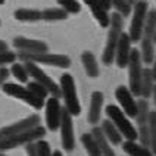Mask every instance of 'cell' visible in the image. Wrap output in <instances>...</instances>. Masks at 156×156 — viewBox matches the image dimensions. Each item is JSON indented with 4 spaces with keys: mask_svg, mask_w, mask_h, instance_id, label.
<instances>
[{
    "mask_svg": "<svg viewBox=\"0 0 156 156\" xmlns=\"http://www.w3.org/2000/svg\"><path fill=\"white\" fill-rule=\"evenodd\" d=\"M122 27H124V16L121 13H112L111 16V24H109V34L106 40L103 55H102V61L105 65H111L115 61V55H116V46L119 43V38L122 34Z\"/></svg>",
    "mask_w": 156,
    "mask_h": 156,
    "instance_id": "6da1fadb",
    "label": "cell"
},
{
    "mask_svg": "<svg viewBox=\"0 0 156 156\" xmlns=\"http://www.w3.org/2000/svg\"><path fill=\"white\" fill-rule=\"evenodd\" d=\"M155 34H156V9L147 12L146 24L141 35V59L144 63H153L155 59Z\"/></svg>",
    "mask_w": 156,
    "mask_h": 156,
    "instance_id": "7a4b0ae2",
    "label": "cell"
},
{
    "mask_svg": "<svg viewBox=\"0 0 156 156\" xmlns=\"http://www.w3.org/2000/svg\"><path fill=\"white\" fill-rule=\"evenodd\" d=\"M44 134H46V128L38 124L35 127H31L28 130H24V131H21V133H18V134L10 136L8 139L2 140L0 141V150L2 152H6V150L15 149L18 146L27 144L30 141H35V140H38V139H43Z\"/></svg>",
    "mask_w": 156,
    "mask_h": 156,
    "instance_id": "3957f363",
    "label": "cell"
},
{
    "mask_svg": "<svg viewBox=\"0 0 156 156\" xmlns=\"http://www.w3.org/2000/svg\"><path fill=\"white\" fill-rule=\"evenodd\" d=\"M61 93L65 100V108L72 113V116L80 115L81 106H80V100H78L75 81L71 74H63L61 77Z\"/></svg>",
    "mask_w": 156,
    "mask_h": 156,
    "instance_id": "277c9868",
    "label": "cell"
},
{
    "mask_svg": "<svg viewBox=\"0 0 156 156\" xmlns=\"http://www.w3.org/2000/svg\"><path fill=\"white\" fill-rule=\"evenodd\" d=\"M18 59L21 61H31L35 63H43V65H49V66H58V68H69L71 66V59L65 55H52V53L46 52H38V53H31V52H21L18 55Z\"/></svg>",
    "mask_w": 156,
    "mask_h": 156,
    "instance_id": "5b68a950",
    "label": "cell"
},
{
    "mask_svg": "<svg viewBox=\"0 0 156 156\" xmlns=\"http://www.w3.org/2000/svg\"><path fill=\"white\" fill-rule=\"evenodd\" d=\"M106 115L111 121L119 128V131L122 133V136L127 140H136L139 139V131H136L134 125L128 121V118L125 116L127 113L124 112L122 109H119L115 105H109L106 106Z\"/></svg>",
    "mask_w": 156,
    "mask_h": 156,
    "instance_id": "8992f818",
    "label": "cell"
},
{
    "mask_svg": "<svg viewBox=\"0 0 156 156\" xmlns=\"http://www.w3.org/2000/svg\"><path fill=\"white\" fill-rule=\"evenodd\" d=\"M2 88H3V91L6 94L12 96V97H16V99L25 102L30 106L35 108V109H41L44 106V99L35 96L28 87H22L19 84H13V83H5Z\"/></svg>",
    "mask_w": 156,
    "mask_h": 156,
    "instance_id": "52a82bcc",
    "label": "cell"
},
{
    "mask_svg": "<svg viewBox=\"0 0 156 156\" xmlns=\"http://www.w3.org/2000/svg\"><path fill=\"white\" fill-rule=\"evenodd\" d=\"M147 2L146 0H137L134 5V10H133V19H131L130 25V37L133 41H139L141 40L143 35V30H144V24H146V18H147Z\"/></svg>",
    "mask_w": 156,
    "mask_h": 156,
    "instance_id": "ba28073f",
    "label": "cell"
},
{
    "mask_svg": "<svg viewBox=\"0 0 156 156\" xmlns=\"http://www.w3.org/2000/svg\"><path fill=\"white\" fill-rule=\"evenodd\" d=\"M141 62H143L141 53L139 50H131L128 72H130V90L134 96H140V90H141V77H143Z\"/></svg>",
    "mask_w": 156,
    "mask_h": 156,
    "instance_id": "9c48e42d",
    "label": "cell"
},
{
    "mask_svg": "<svg viewBox=\"0 0 156 156\" xmlns=\"http://www.w3.org/2000/svg\"><path fill=\"white\" fill-rule=\"evenodd\" d=\"M27 66V71H28V74H30V77H33L35 81H38L40 84H43L47 90H49V93L52 96H56V97H61L62 93H61V86H58L55 81H53L52 78L49 77V75H46V72L41 71L38 68V65L35 63V62H31V61H24Z\"/></svg>",
    "mask_w": 156,
    "mask_h": 156,
    "instance_id": "30bf717a",
    "label": "cell"
},
{
    "mask_svg": "<svg viewBox=\"0 0 156 156\" xmlns=\"http://www.w3.org/2000/svg\"><path fill=\"white\" fill-rule=\"evenodd\" d=\"M61 139L62 146L65 152H72L75 146V137H74V122H72V113L65 108L62 111V119H61Z\"/></svg>",
    "mask_w": 156,
    "mask_h": 156,
    "instance_id": "8fae6325",
    "label": "cell"
},
{
    "mask_svg": "<svg viewBox=\"0 0 156 156\" xmlns=\"http://www.w3.org/2000/svg\"><path fill=\"white\" fill-rule=\"evenodd\" d=\"M115 97L119 102L122 111L127 113V116L130 118H136L137 116V111H139V105L134 99V94L128 87L119 86L115 90Z\"/></svg>",
    "mask_w": 156,
    "mask_h": 156,
    "instance_id": "7c38bea8",
    "label": "cell"
},
{
    "mask_svg": "<svg viewBox=\"0 0 156 156\" xmlns=\"http://www.w3.org/2000/svg\"><path fill=\"white\" fill-rule=\"evenodd\" d=\"M62 111L63 109L61 108L59 97L52 96L50 99H47V102H46V124L50 131H56L61 127Z\"/></svg>",
    "mask_w": 156,
    "mask_h": 156,
    "instance_id": "4fadbf2b",
    "label": "cell"
},
{
    "mask_svg": "<svg viewBox=\"0 0 156 156\" xmlns=\"http://www.w3.org/2000/svg\"><path fill=\"white\" fill-rule=\"evenodd\" d=\"M38 124H40V116L38 115H30L25 119H21V121L15 122L12 125H8V127H3V128H0V141L10 137V136H13V134H18L21 131L28 130L31 127H35Z\"/></svg>",
    "mask_w": 156,
    "mask_h": 156,
    "instance_id": "5bb4252c",
    "label": "cell"
},
{
    "mask_svg": "<svg viewBox=\"0 0 156 156\" xmlns=\"http://www.w3.org/2000/svg\"><path fill=\"white\" fill-rule=\"evenodd\" d=\"M131 40L130 34H125L122 33L121 38H119V43L116 46V55H115V62L119 68H125L128 66V62H130V56H131Z\"/></svg>",
    "mask_w": 156,
    "mask_h": 156,
    "instance_id": "9a60e30c",
    "label": "cell"
},
{
    "mask_svg": "<svg viewBox=\"0 0 156 156\" xmlns=\"http://www.w3.org/2000/svg\"><path fill=\"white\" fill-rule=\"evenodd\" d=\"M13 46L21 52H47L49 47L47 44L40 41V40H33V38H25V37H15L13 38Z\"/></svg>",
    "mask_w": 156,
    "mask_h": 156,
    "instance_id": "2e32d148",
    "label": "cell"
},
{
    "mask_svg": "<svg viewBox=\"0 0 156 156\" xmlns=\"http://www.w3.org/2000/svg\"><path fill=\"white\" fill-rule=\"evenodd\" d=\"M102 106H103V93L94 91L91 94L90 100V108H88V122L90 124H97L100 121V115H102Z\"/></svg>",
    "mask_w": 156,
    "mask_h": 156,
    "instance_id": "e0dca14e",
    "label": "cell"
},
{
    "mask_svg": "<svg viewBox=\"0 0 156 156\" xmlns=\"http://www.w3.org/2000/svg\"><path fill=\"white\" fill-rule=\"evenodd\" d=\"M84 3L90 8L91 13H93V16L97 19V22H99L100 25L102 27H109V24H111V16L108 15V10L100 5L99 0H84Z\"/></svg>",
    "mask_w": 156,
    "mask_h": 156,
    "instance_id": "ac0fdd59",
    "label": "cell"
},
{
    "mask_svg": "<svg viewBox=\"0 0 156 156\" xmlns=\"http://www.w3.org/2000/svg\"><path fill=\"white\" fill-rule=\"evenodd\" d=\"M91 134H93V137L96 139L99 147L102 150V155L112 156L113 153H115L113 149L111 147V141L108 140V137H106V134H105V131L102 127H94V128L91 130Z\"/></svg>",
    "mask_w": 156,
    "mask_h": 156,
    "instance_id": "d6986e66",
    "label": "cell"
},
{
    "mask_svg": "<svg viewBox=\"0 0 156 156\" xmlns=\"http://www.w3.org/2000/svg\"><path fill=\"white\" fill-rule=\"evenodd\" d=\"M102 128H103L108 140H109L112 144H115V146H116V144H122V133L109 118L102 121Z\"/></svg>",
    "mask_w": 156,
    "mask_h": 156,
    "instance_id": "ffe728a7",
    "label": "cell"
},
{
    "mask_svg": "<svg viewBox=\"0 0 156 156\" xmlns=\"http://www.w3.org/2000/svg\"><path fill=\"white\" fill-rule=\"evenodd\" d=\"M153 88H155V78H153V72L150 68L143 69V77H141V90H140V96L149 99L150 96H153Z\"/></svg>",
    "mask_w": 156,
    "mask_h": 156,
    "instance_id": "44dd1931",
    "label": "cell"
},
{
    "mask_svg": "<svg viewBox=\"0 0 156 156\" xmlns=\"http://www.w3.org/2000/svg\"><path fill=\"white\" fill-rule=\"evenodd\" d=\"M81 62L84 65V69H86L87 75L91 78H94L99 75V65H97V61H96L94 55L91 52H84L81 55Z\"/></svg>",
    "mask_w": 156,
    "mask_h": 156,
    "instance_id": "7402d4cb",
    "label": "cell"
},
{
    "mask_svg": "<svg viewBox=\"0 0 156 156\" xmlns=\"http://www.w3.org/2000/svg\"><path fill=\"white\" fill-rule=\"evenodd\" d=\"M122 149L125 153L133 156H150L152 150L149 147H144L141 144H136V140H127L122 143Z\"/></svg>",
    "mask_w": 156,
    "mask_h": 156,
    "instance_id": "603a6c76",
    "label": "cell"
},
{
    "mask_svg": "<svg viewBox=\"0 0 156 156\" xmlns=\"http://www.w3.org/2000/svg\"><path fill=\"white\" fill-rule=\"evenodd\" d=\"M15 18L18 21H24V22H35V21L43 19V12L37 9H18L15 10Z\"/></svg>",
    "mask_w": 156,
    "mask_h": 156,
    "instance_id": "cb8c5ba5",
    "label": "cell"
},
{
    "mask_svg": "<svg viewBox=\"0 0 156 156\" xmlns=\"http://www.w3.org/2000/svg\"><path fill=\"white\" fill-rule=\"evenodd\" d=\"M81 143H83V146L86 147V150L88 152V155H93V156H100L102 155V150L99 147V144H97V141L96 139L93 137V134L90 133H86V134H83L81 136Z\"/></svg>",
    "mask_w": 156,
    "mask_h": 156,
    "instance_id": "d4e9b609",
    "label": "cell"
},
{
    "mask_svg": "<svg viewBox=\"0 0 156 156\" xmlns=\"http://www.w3.org/2000/svg\"><path fill=\"white\" fill-rule=\"evenodd\" d=\"M68 18V12L63 8H49L43 10V19L46 21H63Z\"/></svg>",
    "mask_w": 156,
    "mask_h": 156,
    "instance_id": "484cf974",
    "label": "cell"
},
{
    "mask_svg": "<svg viewBox=\"0 0 156 156\" xmlns=\"http://www.w3.org/2000/svg\"><path fill=\"white\" fill-rule=\"evenodd\" d=\"M137 105H139V111H137V116H136L137 124H147L149 115H150V109H149L147 100L143 97V99H140L139 102H137Z\"/></svg>",
    "mask_w": 156,
    "mask_h": 156,
    "instance_id": "4316f807",
    "label": "cell"
},
{
    "mask_svg": "<svg viewBox=\"0 0 156 156\" xmlns=\"http://www.w3.org/2000/svg\"><path fill=\"white\" fill-rule=\"evenodd\" d=\"M149 130H150V150L152 155H156V111H150Z\"/></svg>",
    "mask_w": 156,
    "mask_h": 156,
    "instance_id": "83f0119b",
    "label": "cell"
},
{
    "mask_svg": "<svg viewBox=\"0 0 156 156\" xmlns=\"http://www.w3.org/2000/svg\"><path fill=\"white\" fill-rule=\"evenodd\" d=\"M10 72H12V75L16 78L19 83H27V81H28L30 74H28V71H27L25 63L22 65V63H15V62H13V65H12V68H10Z\"/></svg>",
    "mask_w": 156,
    "mask_h": 156,
    "instance_id": "f1b7e54d",
    "label": "cell"
},
{
    "mask_svg": "<svg viewBox=\"0 0 156 156\" xmlns=\"http://www.w3.org/2000/svg\"><path fill=\"white\" fill-rule=\"evenodd\" d=\"M111 5H112V8H115L118 10V13H121L122 16H128L131 13V8H133V5H131L128 0H111Z\"/></svg>",
    "mask_w": 156,
    "mask_h": 156,
    "instance_id": "f546056e",
    "label": "cell"
},
{
    "mask_svg": "<svg viewBox=\"0 0 156 156\" xmlns=\"http://www.w3.org/2000/svg\"><path fill=\"white\" fill-rule=\"evenodd\" d=\"M139 140L140 144L144 147L150 149V130H149V122L147 124H139Z\"/></svg>",
    "mask_w": 156,
    "mask_h": 156,
    "instance_id": "4dcf8cb0",
    "label": "cell"
},
{
    "mask_svg": "<svg viewBox=\"0 0 156 156\" xmlns=\"http://www.w3.org/2000/svg\"><path fill=\"white\" fill-rule=\"evenodd\" d=\"M27 87H28V88H30L35 96H38V97H41V99H46L47 94H50V93H49V90H47L43 84H40L38 81H35V80L34 81H31V83H28V86Z\"/></svg>",
    "mask_w": 156,
    "mask_h": 156,
    "instance_id": "1f68e13d",
    "label": "cell"
},
{
    "mask_svg": "<svg viewBox=\"0 0 156 156\" xmlns=\"http://www.w3.org/2000/svg\"><path fill=\"white\" fill-rule=\"evenodd\" d=\"M58 5H61L68 13H78L81 10V6L77 0H58Z\"/></svg>",
    "mask_w": 156,
    "mask_h": 156,
    "instance_id": "d6a6232c",
    "label": "cell"
},
{
    "mask_svg": "<svg viewBox=\"0 0 156 156\" xmlns=\"http://www.w3.org/2000/svg\"><path fill=\"white\" fill-rule=\"evenodd\" d=\"M16 55L13 52H9V50H0V66H5L8 63H13L16 61Z\"/></svg>",
    "mask_w": 156,
    "mask_h": 156,
    "instance_id": "836d02e7",
    "label": "cell"
},
{
    "mask_svg": "<svg viewBox=\"0 0 156 156\" xmlns=\"http://www.w3.org/2000/svg\"><path fill=\"white\" fill-rule=\"evenodd\" d=\"M35 143H37V152H38V155L47 156V155H50V153H52L50 146H49V143H47V141H44V140L38 139L37 141H35Z\"/></svg>",
    "mask_w": 156,
    "mask_h": 156,
    "instance_id": "e575fe53",
    "label": "cell"
},
{
    "mask_svg": "<svg viewBox=\"0 0 156 156\" xmlns=\"http://www.w3.org/2000/svg\"><path fill=\"white\" fill-rule=\"evenodd\" d=\"M35 141H37V140H35ZM35 141H30V143L25 144V150L28 155H33V156L38 155V152H37V143H35Z\"/></svg>",
    "mask_w": 156,
    "mask_h": 156,
    "instance_id": "d590c367",
    "label": "cell"
},
{
    "mask_svg": "<svg viewBox=\"0 0 156 156\" xmlns=\"http://www.w3.org/2000/svg\"><path fill=\"white\" fill-rule=\"evenodd\" d=\"M9 74H10V71L8 68H5V66H0V86H3L5 83H6V80H8Z\"/></svg>",
    "mask_w": 156,
    "mask_h": 156,
    "instance_id": "8d00e7d4",
    "label": "cell"
},
{
    "mask_svg": "<svg viewBox=\"0 0 156 156\" xmlns=\"http://www.w3.org/2000/svg\"><path fill=\"white\" fill-rule=\"evenodd\" d=\"M99 2H100V5H102V6H103L106 10H109V9L112 8V5H111V0H99Z\"/></svg>",
    "mask_w": 156,
    "mask_h": 156,
    "instance_id": "74e56055",
    "label": "cell"
},
{
    "mask_svg": "<svg viewBox=\"0 0 156 156\" xmlns=\"http://www.w3.org/2000/svg\"><path fill=\"white\" fill-rule=\"evenodd\" d=\"M152 72H153V78L156 81V53H155V59H153V66H152Z\"/></svg>",
    "mask_w": 156,
    "mask_h": 156,
    "instance_id": "f35d334b",
    "label": "cell"
},
{
    "mask_svg": "<svg viewBox=\"0 0 156 156\" xmlns=\"http://www.w3.org/2000/svg\"><path fill=\"white\" fill-rule=\"evenodd\" d=\"M0 50H8V44L5 43L3 40H0Z\"/></svg>",
    "mask_w": 156,
    "mask_h": 156,
    "instance_id": "ab89813d",
    "label": "cell"
},
{
    "mask_svg": "<svg viewBox=\"0 0 156 156\" xmlns=\"http://www.w3.org/2000/svg\"><path fill=\"white\" fill-rule=\"evenodd\" d=\"M53 155H56V156H61V155H62V152H59V150H55V152H53Z\"/></svg>",
    "mask_w": 156,
    "mask_h": 156,
    "instance_id": "60d3db41",
    "label": "cell"
},
{
    "mask_svg": "<svg viewBox=\"0 0 156 156\" xmlns=\"http://www.w3.org/2000/svg\"><path fill=\"white\" fill-rule=\"evenodd\" d=\"M153 99H155V105H156V86L153 88Z\"/></svg>",
    "mask_w": 156,
    "mask_h": 156,
    "instance_id": "b9f144b4",
    "label": "cell"
},
{
    "mask_svg": "<svg viewBox=\"0 0 156 156\" xmlns=\"http://www.w3.org/2000/svg\"><path fill=\"white\" fill-rule=\"evenodd\" d=\"M128 2H130L131 5H133V6H134V5H136V2H137V0H128Z\"/></svg>",
    "mask_w": 156,
    "mask_h": 156,
    "instance_id": "7bdbcfd3",
    "label": "cell"
},
{
    "mask_svg": "<svg viewBox=\"0 0 156 156\" xmlns=\"http://www.w3.org/2000/svg\"><path fill=\"white\" fill-rule=\"evenodd\" d=\"M5 3V0H0V5H3Z\"/></svg>",
    "mask_w": 156,
    "mask_h": 156,
    "instance_id": "ee69618b",
    "label": "cell"
},
{
    "mask_svg": "<svg viewBox=\"0 0 156 156\" xmlns=\"http://www.w3.org/2000/svg\"><path fill=\"white\" fill-rule=\"evenodd\" d=\"M155 43H156V34H155Z\"/></svg>",
    "mask_w": 156,
    "mask_h": 156,
    "instance_id": "f6af8a7d",
    "label": "cell"
},
{
    "mask_svg": "<svg viewBox=\"0 0 156 156\" xmlns=\"http://www.w3.org/2000/svg\"><path fill=\"white\" fill-rule=\"evenodd\" d=\"M0 153H2V150H0Z\"/></svg>",
    "mask_w": 156,
    "mask_h": 156,
    "instance_id": "bcb514c9",
    "label": "cell"
}]
</instances>
